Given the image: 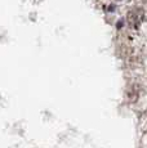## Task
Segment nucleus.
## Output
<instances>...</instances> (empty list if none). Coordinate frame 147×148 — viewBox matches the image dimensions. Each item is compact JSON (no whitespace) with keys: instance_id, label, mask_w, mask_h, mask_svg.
<instances>
[{"instance_id":"f257e3e1","label":"nucleus","mask_w":147,"mask_h":148,"mask_svg":"<svg viewBox=\"0 0 147 148\" xmlns=\"http://www.w3.org/2000/svg\"><path fill=\"white\" fill-rule=\"evenodd\" d=\"M145 18V13L141 9H133L128 13V25L132 28H138Z\"/></svg>"},{"instance_id":"f03ea898","label":"nucleus","mask_w":147,"mask_h":148,"mask_svg":"<svg viewBox=\"0 0 147 148\" xmlns=\"http://www.w3.org/2000/svg\"><path fill=\"white\" fill-rule=\"evenodd\" d=\"M145 1H147V0H145Z\"/></svg>"}]
</instances>
